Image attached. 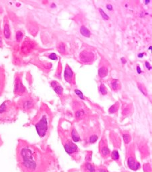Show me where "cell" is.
I'll use <instances>...</instances> for the list:
<instances>
[{"label":"cell","instance_id":"1","mask_svg":"<svg viewBox=\"0 0 152 172\" xmlns=\"http://www.w3.org/2000/svg\"><path fill=\"white\" fill-rule=\"evenodd\" d=\"M16 159L22 172H48L52 166L49 156L22 139L16 147Z\"/></svg>","mask_w":152,"mask_h":172},{"label":"cell","instance_id":"2","mask_svg":"<svg viewBox=\"0 0 152 172\" xmlns=\"http://www.w3.org/2000/svg\"><path fill=\"white\" fill-rule=\"evenodd\" d=\"M52 119V113L49 108L45 104H42L31 122L32 125L35 126L40 139H44L48 137Z\"/></svg>","mask_w":152,"mask_h":172},{"label":"cell","instance_id":"3","mask_svg":"<svg viewBox=\"0 0 152 172\" xmlns=\"http://www.w3.org/2000/svg\"><path fill=\"white\" fill-rule=\"evenodd\" d=\"M18 106L10 100H6L0 106V121L11 123L16 119L18 112Z\"/></svg>","mask_w":152,"mask_h":172},{"label":"cell","instance_id":"4","mask_svg":"<svg viewBox=\"0 0 152 172\" xmlns=\"http://www.w3.org/2000/svg\"><path fill=\"white\" fill-rule=\"evenodd\" d=\"M58 133L66 152L70 155L74 159L80 161V156L79 148L76 144L72 142L71 138L69 136V133L68 134V133L62 129H59Z\"/></svg>","mask_w":152,"mask_h":172},{"label":"cell","instance_id":"5","mask_svg":"<svg viewBox=\"0 0 152 172\" xmlns=\"http://www.w3.org/2000/svg\"><path fill=\"white\" fill-rule=\"evenodd\" d=\"M127 161L128 167L133 171L138 170L141 167L140 163L136 159L133 145H131L127 149Z\"/></svg>","mask_w":152,"mask_h":172},{"label":"cell","instance_id":"6","mask_svg":"<svg viewBox=\"0 0 152 172\" xmlns=\"http://www.w3.org/2000/svg\"><path fill=\"white\" fill-rule=\"evenodd\" d=\"M17 105L24 112H30L35 108V102L32 96L26 95L19 99Z\"/></svg>","mask_w":152,"mask_h":172},{"label":"cell","instance_id":"7","mask_svg":"<svg viewBox=\"0 0 152 172\" xmlns=\"http://www.w3.org/2000/svg\"><path fill=\"white\" fill-rule=\"evenodd\" d=\"M99 153L103 159H106L108 157H109L111 156V151L109 149L107 139L104 137H103L101 138V139L99 142Z\"/></svg>","mask_w":152,"mask_h":172},{"label":"cell","instance_id":"8","mask_svg":"<svg viewBox=\"0 0 152 172\" xmlns=\"http://www.w3.org/2000/svg\"><path fill=\"white\" fill-rule=\"evenodd\" d=\"M95 59V55L90 50H84L79 55V60L83 63H91Z\"/></svg>","mask_w":152,"mask_h":172},{"label":"cell","instance_id":"9","mask_svg":"<svg viewBox=\"0 0 152 172\" xmlns=\"http://www.w3.org/2000/svg\"><path fill=\"white\" fill-rule=\"evenodd\" d=\"M26 92V87L23 86L22 82V77L19 75H16L15 78V88H14V93L16 95L23 96Z\"/></svg>","mask_w":152,"mask_h":172},{"label":"cell","instance_id":"10","mask_svg":"<svg viewBox=\"0 0 152 172\" xmlns=\"http://www.w3.org/2000/svg\"><path fill=\"white\" fill-rule=\"evenodd\" d=\"M99 133L97 130H90L89 132H88L87 134H85V137H84V141L88 144H93L95 143L96 141L99 139Z\"/></svg>","mask_w":152,"mask_h":172},{"label":"cell","instance_id":"11","mask_svg":"<svg viewBox=\"0 0 152 172\" xmlns=\"http://www.w3.org/2000/svg\"><path fill=\"white\" fill-rule=\"evenodd\" d=\"M64 77H65V80L69 83L73 84L75 83V74H74L71 68L68 65L66 66Z\"/></svg>","mask_w":152,"mask_h":172},{"label":"cell","instance_id":"12","mask_svg":"<svg viewBox=\"0 0 152 172\" xmlns=\"http://www.w3.org/2000/svg\"><path fill=\"white\" fill-rule=\"evenodd\" d=\"M6 82V77L5 71L2 67H0V96H2L5 89Z\"/></svg>","mask_w":152,"mask_h":172},{"label":"cell","instance_id":"13","mask_svg":"<svg viewBox=\"0 0 152 172\" xmlns=\"http://www.w3.org/2000/svg\"><path fill=\"white\" fill-rule=\"evenodd\" d=\"M109 71V69L105 63H101L100 64V66L99 67V70H98V74L101 78H104L105 77Z\"/></svg>","mask_w":152,"mask_h":172},{"label":"cell","instance_id":"14","mask_svg":"<svg viewBox=\"0 0 152 172\" xmlns=\"http://www.w3.org/2000/svg\"><path fill=\"white\" fill-rule=\"evenodd\" d=\"M50 85H51L53 90H55V92L59 95L60 96H61L63 93V88L62 86L60 85V83L58 82H57L56 81H52L50 83Z\"/></svg>","mask_w":152,"mask_h":172},{"label":"cell","instance_id":"15","mask_svg":"<svg viewBox=\"0 0 152 172\" xmlns=\"http://www.w3.org/2000/svg\"><path fill=\"white\" fill-rule=\"evenodd\" d=\"M109 84L111 87V89L115 91V92H117V91H119L121 89V83L119 80L111 79L109 80Z\"/></svg>","mask_w":152,"mask_h":172},{"label":"cell","instance_id":"16","mask_svg":"<svg viewBox=\"0 0 152 172\" xmlns=\"http://www.w3.org/2000/svg\"><path fill=\"white\" fill-rule=\"evenodd\" d=\"M3 33H4V36L6 39H10L11 37V31H10L9 25L8 20L5 18L4 20V26H3Z\"/></svg>","mask_w":152,"mask_h":172},{"label":"cell","instance_id":"17","mask_svg":"<svg viewBox=\"0 0 152 172\" xmlns=\"http://www.w3.org/2000/svg\"><path fill=\"white\" fill-rule=\"evenodd\" d=\"M70 137L71 138V139L74 141V142H79L80 140V138L79 133H77L75 127H72L70 130Z\"/></svg>","mask_w":152,"mask_h":172},{"label":"cell","instance_id":"18","mask_svg":"<svg viewBox=\"0 0 152 172\" xmlns=\"http://www.w3.org/2000/svg\"><path fill=\"white\" fill-rule=\"evenodd\" d=\"M131 110H132V106L131 104H124L122 108V114L123 116H127L131 114Z\"/></svg>","mask_w":152,"mask_h":172},{"label":"cell","instance_id":"19","mask_svg":"<svg viewBox=\"0 0 152 172\" xmlns=\"http://www.w3.org/2000/svg\"><path fill=\"white\" fill-rule=\"evenodd\" d=\"M111 157L114 161H115L119 166H121L120 157H119V152H118L117 150H113L112 151V153H111Z\"/></svg>","mask_w":152,"mask_h":172},{"label":"cell","instance_id":"20","mask_svg":"<svg viewBox=\"0 0 152 172\" xmlns=\"http://www.w3.org/2000/svg\"><path fill=\"white\" fill-rule=\"evenodd\" d=\"M84 115H85V112L83 109L78 110L75 112V117L76 120H81L84 119Z\"/></svg>","mask_w":152,"mask_h":172},{"label":"cell","instance_id":"21","mask_svg":"<svg viewBox=\"0 0 152 172\" xmlns=\"http://www.w3.org/2000/svg\"><path fill=\"white\" fill-rule=\"evenodd\" d=\"M93 172H109V171L106 167L103 166H96L95 165Z\"/></svg>","mask_w":152,"mask_h":172},{"label":"cell","instance_id":"22","mask_svg":"<svg viewBox=\"0 0 152 172\" xmlns=\"http://www.w3.org/2000/svg\"><path fill=\"white\" fill-rule=\"evenodd\" d=\"M80 33L82 34V35L85 36V37H90V32L89 30H88L85 26H83L80 28Z\"/></svg>","mask_w":152,"mask_h":172},{"label":"cell","instance_id":"23","mask_svg":"<svg viewBox=\"0 0 152 172\" xmlns=\"http://www.w3.org/2000/svg\"><path fill=\"white\" fill-rule=\"evenodd\" d=\"M119 104L118 102L115 103L112 106H111L110 108L109 109V112L110 114H113V113H115L117 112L118 109H119Z\"/></svg>","mask_w":152,"mask_h":172},{"label":"cell","instance_id":"24","mask_svg":"<svg viewBox=\"0 0 152 172\" xmlns=\"http://www.w3.org/2000/svg\"><path fill=\"white\" fill-rule=\"evenodd\" d=\"M123 138L124 142L125 144L129 143L131 141V135L129 134V133H128L127 132L123 134Z\"/></svg>","mask_w":152,"mask_h":172},{"label":"cell","instance_id":"25","mask_svg":"<svg viewBox=\"0 0 152 172\" xmlns=\"http://www.w3.org/2000/svg\"><path fill=\"white\" fill-rule=\"evenodd\" d=\"M99 91H100V93L102 94L103 96H105L107 94V90L106 88V87L104 86V85L103 83H101L100 85Z\"/></svg>","mask_w":152,"mask_h":172},{"label":"cell","instance_id":"26","mask_svg":"<svg viewBox=\"0 0 152 172\" xmlns=\"http://www.w3.org/2000/svg\"><path fill=\"white\" fill-rule=\"evenodd\" d=\"M138 87H139V89L141 92H142L143 94H145L146 96L147 95V90H146V87H145L144 86H143L142 84L138 83Z\"/></svg>","mask_w":152,"mask_h":172},{"label":"cell","instance_id":"27","mask_svg":"<svg viewBox=\"0 0 152 172\" xmlns=\"http://www.w3.org/2000/svg\"><path fill=\"white\" fill-rule=\"evenodd\" d=\"M99 12H100V13H101V16H102V18H103L104 20H109V16H107V13H106L105 12H104L102 9L99 8Z\"/></svg>","mask_w":152,"mask_h":172},{"label":"cell","instance_id":"28","mask_svg":"<svg viewBox=\"0 0 152 172\" xmlns=\"http://www.w3.org/2000/svg\"><path fill=\"white\" fill-rule=\"evenodd\" d=\"M58 50H59V52H60V53H65V50H66V49H65V45H64L63 43H62V44H60V45H59Z\"/></svg>","mask_w":152,"mask_h":172},{"label":"cell","instance_id":"29","mask_svg":"<svg viewBox=\"0 0 152 172\" xmlns=\"http://www.w3.org/2000/svg\"><path fill=\"white\" fill-rule=\"evenodd\" d=\"M75 92L76 95H77L78 96H79L80 98L83 99V100L84 99V96H83V94L82 93V92H81L80 90H75Z\"/></svg>","mask_w":152,"mask_h":172},{"label":"cell","instance_id":"30","mask_svg":"<svg viewBox=\"0 0 152 172\" xmlns=\"http://www.w3.org/2000/svg\"><path fill=\"white\" fill-rule=\"evenodd\" d=\"M22 36H23V35H22V33L21 32L18 31V32H17V34H16V38H17V40H18V41H20V40H22Z\"/></svg>","mask_w":152,"mask_h":172},{"label":"cell","instance_id":"31","mask_svg":"<svg viewBox=\"0 0 152 172\" xmlns=\"http://www.w3.org/2000/svg\"><path fill=\"white\" fill-rule=\"evenodd\" d=\"M48 57L50 59H53V60H56L57 59V56L55 53H52L51 54V55H49Z\"/></svg>","mask_w":152,"mask_h":172},{"label":"cell","instance_id":"32","mask_svg":"<svg viewBox=\"0 0 152 172\" xmlns=\"http://www.w3.org/2000/svg\"><path fill=\"white\" fill-rule=\"evenodd\" d=\"M107 8L108 9H109V10H111V9H112V6H111V5H107Z\"/></svg>","mask_w":152,"mask_h":172},{"label":"cell","instance_id":"33","mask_svg":"<svg viewBox=\"0 0 152 172\" xmlns=\"http://www.w3.org/2000/svg\"><path fill=\"white\" fill-rule=\"evenodd\" d=\"M2 145V139H1V137H0V146H1Z\"/></svg>","mask_w":152,"mask_h":172},{"label":"cell","instance_id":"34","mask_svg":"<svg viewBox=\"0 0 152 172\" xmlns=\"http://www.w3.org/2000/svg\"><path fill=\"white\" fill-rule=\"evenodd\" d=\"M123 172H129V171H123Z\"/></svg>","mask_w":152,"mask_h":172}]
</instances>
